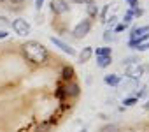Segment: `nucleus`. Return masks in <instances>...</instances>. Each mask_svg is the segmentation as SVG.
Masks as SVG:
<instances>
[{
    "label": "nucleus",
    "mask_w": 149,
    "mask_h": 132,
    "mask_svg": "<svg viewBox=\"0 0 149 132\" xmlns=\"http://www.w3.org/2000/svg\"><path fill=\"white\" fill-rule=\"evenodd\" d=\"M23 53H25V56H26V60H30L32 63H35V65H40V63H46V60H47V49L40 44V42H37V41H28L25 46H23Z\"/></svg>",
    "instance_id": "nucleus-1"
},
{
    "label": "nucleus",
    "mask_w": 149,
    "mask_h": 132,
    "mask_svg": "<svg viewBox=\"0 0 149 132\" xmlns=\"http://www.w3.org/2000/svg\"><path fill=\"white\" fill-rule=\"evenodd\" d=\"M79 93H81V90H79V85L76 83V81H65V85H61L60 88H58V97L60 99H76V97H79Z\"/></svg>",
    "instance_id": "nucleus-2"
},
{
    "label": "nucleus",
    "mask_w": 149,
    "mask_h": 132,
    "mask_svg": "<svg viewBox=\"0 0 149 132\" xmlns=\"http://www.w3.org/2000/svg\"><path fill=\"white\" fill-rule=\"evenodd\" d=\"M125 74L126 78L130 79H139L142 74H144V67L137 62V63H130V65H125Z\"/></svg>",
    "instance_id": "nucleus-3"
},
{
    "label": "nucleus",
    "mask_w": 149,
    "mask_h": 132,
    "mask_svg": "<svg viewBox=\"0 0 149 132\" xmlns=\"http://www.w3.org/2000/svg\"><path fill=\"white\" fill-rule=\"evenodd\" d=\"M90 28H91V21L90 20H83L76 28H74V37L76 39H81V37H86L88 35V32H90Z\"/></svg>",
    "instance_id": "nucleus-4"
},
{
    "label": "nucleus",
    "mask_w": 149,
    "mask_h": 132,
    "mask_svg": "<svg viewBox=\"0 0 149 132\" xmlns=\"http://www.w3.org/2000/svg\"><path fill=\"white\" fill-rule=\"evenodd\" d=\"M13 28L18 35H28L30 34V25L26 23V20H21V18L13 21Z\"/></svg>",
    "instance_id": "nucleus-5"
},
{
    "label": "nucleus",
    "mask_w": 149,
    "mask_h": 132,
    "mask_svg": "<svg viewBox=\"0 0 149 132\" xmlns=\"http://www.w3.org/2000/svg\"><path fill=\"white\" fill-rule=\"evenodd\" d=\"M51 11L54 14H65L68 11V2L67 0H51Z\"/></svg>",
    "instance_id": "nucleus-6"
},
{
    "label": "nucleus",
    "mask_w": 149,
    "mask_h": 132,
    "mask_svg": "<svg viewBox=\"0 0 149 132\" xmlns=\"http://www.w3.org/2000/svg\"><path fill=\"white\" fill-rule=\"evenodd\" d=\"M51 42L56 46V48H60L63 53H67V55H70V56H74V55H76V49H74L72 46H68L67 42H63L61 39H56V37H51Z\"/></svg>",
    "instance_id": "nucleus-7"
},
{
    "label": "nucleus",
    "mask_w": 149,
    "mask_h": 132,
    "mask_svg": "<svg viewBox=\"0 0 149 132\" xmlns=\"http://www.w3.org/2000/svg\"><path fill=\"white\" fill-rule=\"evenodd\" d=\"M112 63V55H104V56H97V65L100 69H105Z\"/></svg>",
    "instance_id": "nucleus-8"
},
{
    "label": "nucleus",
    "mask_w": 149,
    "mask_h": 132,
    "mask_svg": "<svg viewBox=\"0 0 149 132\" xmlns=\"http://www.w3.org/2000/svg\"><path fill=\"white\" fill-rule=\"evenodd\" d=\"M91 56H93V48L88 46V48H84V49L79 53V62H81V63H86Z\"/></svg>",
    "instance_id": "nucleus-9"
},
{
    "label": "nucleus",
    "mask_w": 149,
    "mask_h": 132,
    "mask_svg": "<svg viewBox=\"0 0 149 132\" xmlns=\"http://www.w3.org/2000/svg\"><path fill=\"white\" fill-rule=\"evenodd\" d=\"M104 81H105V85H109V86H118V85L121 83V78H119L118 74H107V76L104 78Z\"/></svg>",
    "instance_id": "nucleus-10"
},
{
    "label": "nucleus",
    "mask_w": 149,
    "mask_h": 132,
    "mask_svg": "<svg viewBox=\"0 0 149 132\" xmlns=\"http://www.w3.org/2000/svg\"><path fill=\"white\" fill-rule=\"evenodd\" d=\"M61 78H63V81H72L74 79V69L70 65H65L61 69Z\"/></svg>",
    "instance_id": "nucleus-11"
},
{
    "label": "nucleus",
    "mask_w": 149,
    "mask_h": 132,
    "mask_svg": "<svg viewBox=\"0 0 149 132\" xmlns=\"http://www.w3.org/2000/svg\"><path fill=\"white\" fill-rule=\"evenodd\" d=\"M104 41H105V42H112V41H116V32H114V30H107V32L104 34Z\"/></svg>",
    "instance_id": "nucleus-12"
},
{
    "label": "nucleus",
    "mask_w": 149,
    "mask_h": 132,
    "mask_svg": "<svg viewBox=\"0 0 149 132\" xmlns=\"http://www.w3.org/2000/svg\"><path fill=\"white\" fill-rule=\"evenodd\" d=\"M95 55H97V56H104V55H112V49H111V48H98V49L95 51Z\"/></svg>",
    "instance_id": "nucleus-13"
},
{
    "label": "nucleus",
    "mask_w": 149,
    "mask_h": 132,
    "mask_svg": "<svg viewBox=\"0 0 149 132\" xmlns=\"http://www.w3.org/2000/svg\"><path fill=\"white\" fill-rule=\"evenodd\" d=\"M88 14H90L91 18L98 14V7H97V6H95L93 2H91V4H88Z\"/></svg>",
    "instance_id": "nucleus-14"
},
{
    "label": "nucleus",
    "mask_w": 149,
    "mask_h": 132,
    "mask_svg": "<svg viewBox=\"0 0 149 132\" xmlns=\"http://www.w3.org/2000/svg\"><path fill=\"white\" fill-rule=\"evenodd\" d=\"M100 132H119V128H118L116 125H112V123H111V125L102 127V130H100Z\"/></svg>",
    "instance_id": "nucleus-15"
},
{
    "label": "nucleus",
    "mask_w": 149,
    "mask_h": 132,
    "mask_svg": "<svg viewBox=\"0 0 149 132\" xmlns=\"http://www.w3.org/2000/svg\"><path fill=\"white\" fill-rule=\"evenodd\" d=\"M132 18H133V13H132V9H130V11L125 14V18H123V23H125V25H128V23L132 21Z\"/></svg>",
    "instance_id": "nucleus-16"
},
{
    "label": "nucleus",
    "mask_w": 149,
    "mask_h": 132,
    "mask_svg": "<svg viewBox=\"0 0 149 132\" xmlns=\"http://www.w3.org/2000/svg\"><path fill=\"white\" fill-rule=\"evenodd\" d=\"M137 62H139V58H135V56H128V58L123 60V65H130V63H137Z\"/></svg>",
    "instance_id": "nucleus-17"
},
{
    "label": "nucleus",
    "mask_w": 149,
    "mask_h": 132,
    "mask_svg": "<svg viewBox=\"0 0 149 132\" xmlns=\"http://www.w3.org/2000/svg\"><path fill=\"white\" fill-rule=\"evenodd\" d=\"M123 104L125 106H133V104H137V97H128V99L123 100Z\"/></svg>",
    "instance_id": "nucleus-18"
},
{
    "label": "nucleus",
    "mask_w": 149,
    "mask_h": 132,
    "mask_svg": "<svg viewBox=\"0 0 149 132\" xmlns=\"http://www.w3.org/2000/svg\"><path fill=\"white\" fill-rule=\"evenodd\" d=\"M49 128H51V123H42V125H39L37 132H46V130H49Z\"/></svg>",
    "instance_id": "nucleus-19"
},
{
    "label": "nucleus",
    "mask_w": 149,
    "mask_h": 132,
    "mask_svg": "<svg viewBox=\"0 0 149 132\" xmlns=\"http://www.w3.org/2000/svg\"><path fill=\"white\" fill-rule=\"evenodd\" d=\"M135 49H139V51H146V49H149V41H146V42H142V44H139Z\"/></svg>",
    "instance_id": "nucleus-20"
},
{
    "label": "nucleus",
    "mask_w": 149,
    "mask_h": 132,
    "mask_svg": "<svg viewBox=\"0 0 149 132\" xmlns=\"http://www.w3.org/2000/svg\"><path fill=\"white\" fill-rule=\"evenodd\" d=\"M9 37V32L4 30V28H0V39H7Z\"/></svg>",
    "instance_id": "nucleus-21"
},
{
    "label": "nucleus",
    "mask_w": 149,
    "mask_h": 132,
    "mask_svg": "<svg viewBox=\"0 0 149 132\" xmlns=\"http://www.w3.org/2000/svg\"><path fill=\"white\" fill-rule=\"evenodd\" d=\"M125 28H126V25H125V23H121V25H118V27H116V28H114V32H116V34H118V32H123V30H125Z\"/></svg>",
    "instance_id": "nucleus-22"
},
{
    "label": "nucleus",
    "mask_w": 149,
    "mask_h": 132,
    "mask_svg": "<svg viewBox=\"0 0 149 132\" xmlns=\"http://www.w3.org/2000/svg\"><path fill=\"white\" fill-rule=\"evenodd\" d=\"M132 13H133V16H140V14H142V9H139V7H133V9H132Z\"/></svg>",
    "instance_id": "nucleus-23"
},
{
    "label": "nucleus",
    "mask_w": 149,
    "mask_h": 132,
    "mask_svg": "<svg viewBox=\"0 0 149 132\" xmlns=\"http://www.w3.org/2000/svg\"><path fill=\"white\" fill-rule=\"evenodd\" d=\"M74 2H76V4H86V6H88V4L93 2V0H74Z\"/></svg>",
    "instance_id": "nucleus-24"
},
{
    "label": "nucleus",
    "mask_w": 149,
    "mask_h": 132,
    "mask_svg": "<svg viewBox=\"0 0 149 132\" xmlns=\"http://www.w3.org/2000/svg\"><path fill=\"white\" fill-rule=\"evenodd\" d=\"M0 25H4V27H7V25H9V21H7L6 18H2V16H0Z\"/></svg>",
    "instance_id": "nucleus-25"
},
{
    "label": "nucleus",
    "mask_w": 149,
    "mask_h": 132,
    "mask_svg": "<svg viewBox=\"0 0 149 132\" xmlns=\"http://www.w3.org/2000/svg\"><path fill=\"white\" fill-rule=\"evenodd\" d=\"M42 4H44V0H35V6H37V9H40V7H42Z\"/></svg>",
    "instance_id": "nucleus-26"
},
{
    "label": "nucleus",
    "mask_w": 149,
    "mask_h": 132,
    "mask_svg": "<svg viewBox=\"0 0 149 132\" xmlns=\"http://www.w3.org/2000/svg\"><path fill=\"white\" fill-rule=\"evenodd\" d=\"M11 4L13 6H19V4H23V0H11Z\"/></svg>",
    "instance_id": "nucleus-27"
},
{
    "label": "nucleus",
    "mask_w": 149,
    "mask_h": 132,
    "mask_svg": "<svg viewBox=\"0 0 149 132\" xmlns=\"http://www.w3.org/2000/svg\"><path fill=\"white\" fill-rule=\"evenodd\" d=\"M144 107H146V109H149V100H147V102L144 104Z\"/></svg>",
    "instance_id": "nucleus-28"
},
{
    "label": "nucleus",
    "mask_w": 149,
    "mask_h": 132,
    "mask_svg": "<svg viewBox=\"0 0 149 132\" xmlns=\"http://www.w3.org/2000/svg\"><path fill=\"white\" fill-rule=\"evenodd\" d=\"M0 2H4V0H0Z\"/></svg>",
    "instance_id": "nucleus-29"
}]
</instances>
